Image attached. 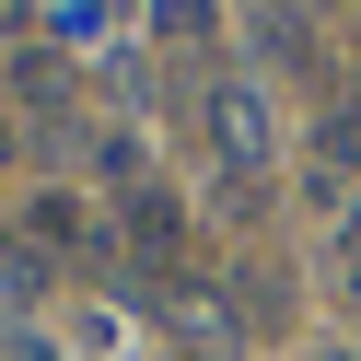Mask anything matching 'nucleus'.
Returning a JSON list of instances; mask_svg holds the SVG:
<instances>
[{
    "label": "nucleus",
    "mask_w": 361,
    "mask_h": 361,
    "mask_svg": "<svg viewBox=\"0 0 361 361\" xmlns=\"http://www.w3.org/2000/svg\"><path fill=\"white\" fill-rule=\"evenodd\" d=\"M152 24H164V35H210L221 12H210V0H152Z\"/></svg>",
    "instance_id": "4"
},
{
    "label": "nucleus",
    "mask_w": 361,
    "mask_h": 361,
    "mask_svg": "<svg viewBox=\"0 0 361 361\" xmlns=\"http://www.w3.org/2000/svg\"><path fill=\"white\" fill-rule=\"evenodd\" d=\"M245 12H314V0H245Z\"/></svg>",
    "instance_id": "6"
},
{
    "label": "nucleus",
    "mask_w": 361,
    "mask_h": 361,
    "mask_svg": "<svg viewBox=\"0 0 361 361\" xmlns=\"http://www.w3.org/2000/svg\"><path fill=\"white\" fill-rule=\"evenodd\" d=\"M128 245H140L152 268L175 257V198H164V187H140V198H128Z\"/></svg>",
    "instance_id": "2"
},
{
    "label": "nucleus",
    "mask_w": 361,
    "mask_h": 361,
    "mask_svg": "<svg viewBox=\"0 0 361 361\" xmlns=\"http://www.w3.org/2000/svg\"><path fill=\"white\" fill-rule=\"evenodd\" d=\"M338 280H350V291H361V210H350V221H338Z\"/></svg>",
    "instance_id": "5"
},
{
    "label": "nucleus",
    "mask_w": 361,
    "mask_h": 361,
    "mask_svg": "<svg viewBox=\"0 0 361 361\" xmlns=\"http://www.w3.org/2000/svg\"><path fill=\"white\" fill-rule=\"evenodd\" d=\"M210 152H221L233 175H257V164H268V117H257V82H221V94H210Z\"/></svg>",
    "instance_id": "1"
},
{
    "label": "nucleus",
    "mask_w": 361,
    "mask_h": 361,
    "mask_svg": "<svg viewBox=\"0 0 361 361\" xmlns=\"http://www.w3.org/2000/svg\"><path fill=\"white\" fill-rule=\"evenodd\" d=\"M314 152H326V175H350V164H361V105H338V117L314 128Z\"/></svg>",
    "instance_id": "3"
}]
</instances>
